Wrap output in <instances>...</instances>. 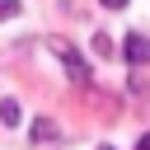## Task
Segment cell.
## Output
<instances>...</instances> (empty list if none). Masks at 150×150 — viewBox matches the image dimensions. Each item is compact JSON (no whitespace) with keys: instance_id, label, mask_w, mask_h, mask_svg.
Here are the masks:
<instances>
[{"instance_id":"8992f818","label":"cell","mask_w":150,"mask_h":150,"mask_svg":"<svg viewBox=\"0 0 150 150\" xmlns=\"http://www.w3.org/2000/svg\"><path fill=\"white\" fill-rule=\"evenodd\" d=\"M103 9H127V0H98Z\"/></svg>"},{"instance_id":"3957f363","label":"cell","mask_w":150,"mask_h":150,"mask_svg":"<svg viewBox=\"0 0 150 150\" xmlns=\"http://www.w3.org/2000/svg\"><path fill=\"white\" fill-rule=\"evenodd\" d=\"M19 117H23L19 112V98H0V122L5 127H19Z\"/></svg>"},{"instance_id":"ba28073f","label":"cell","mask_w":150,"mask_h":150,"mask_svg":"<svg viewBox=\"0 0 150 150\" xmlns=\"http://www.w3.org/2000/svg\"><path fill=\"white\" fill-rule=\"evenodd\" d=\"M103 150H108V145H103Z\"/></svg>"},{"instance_id":"277c9868","label":"cell","mask_w":150,"mask_h":150,"mask_svg":"<svg viewBox=\"0 0 150 150\" xmlns=\"http://www.w3.org/2000/svg\"><path fill=\"white\" fill-rule=\"evenodd\" d=\"M28 136H33V141H56V122H47V117H38V122L28 127Z\"/></svg>"},{"instance_id":"5b68a950","label":"cell","mask_w":150,"mask_h":150,"mask_svg":"<svg viewBox=\"0 0 150 150\" xmlns=\"http://www.w3.org/2000/svg\"><path fill=\"white\" fill-rule=\"evenodd\" d=\"M19 14V0H0V19H14Z\"/></svg>"},{"instance_id":"6da1fadb","label":"cell","mask_w":150,"mask_h":150,"mask_svg":"<svg viewBox=\"0 0 150 150\" xmlns=\"http://www.w3.org/2000/svg\"><path fill=\"white\" fill-rule=\"evenodd\" d=\"M52 52L61 56V66H66V75L75 80V84H89V61L70 47V42H61V38H52Z\"/></svg>"},{"instance_id":"7a4b0ae2","label":"cell","mask_w":150,"mask_h":150,"mask_svg":"<svg viewBox=\"0 0 150 150\" xmlns=\"http://www.w3.org/2000/svg\"><path fill=\"white\" fill-rule=\"evenodd\" d=\"M122 56H127L131 66H150V38H145V33H127Z\"/></svg>"},{"instance_id":"52a82bcc","label":"cell","mask_w":150,"mask_h":150,"mask_svg":"<svg viewBox=\"0 0 150 150\" xmlns=\"http://www.w3.org/2000/svg\"><path fill=\"white\" fill-rule=\"evenodd\" d=\"M136 150H150V131H145V136H141V141H136Z\"/></svg>"}]
</instances>
